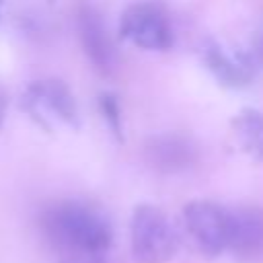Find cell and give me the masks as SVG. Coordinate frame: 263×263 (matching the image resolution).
<instances>
[{"instance_id":"1","label":"cell","mask_w":263,"mask_h":263,"mask_svg":"<svg viewBox=\"0 0 263 263\" xmlns=\"http://www.w3.org/2000/svg\"><path fill=\"white\" fill-rule=\"evenodd\" d=\"M45 234L60 247L76 255H101L111 245V226L97 210L64 201L43 214Z\"/></svg>"},{"instance_id":"2","label":"cell","mask_w":263,"mask_h":263,"mask_svg":"<svg viewBox=\"0 0 263 263\" xmlns=\"http://www.w3.org/2000/svg\"><path fill=\"white\" fill-rule=\"evenodd\" d=\"M129 245L136 263H166L177 253L179 238L160 208L140 203L132 214Z\"/></svg>"},{"instance_id":"3","label":"cell","mask_w":263,"mask_h":263,"mask_svg":"<svg viewBox=\"0 0 263 263\" xmlns=\"http://www.w3.org/2000/svg\"><path fill=\"white\" fill-rule=\"evenodd\" d=\"M119 35L146 51H164L173 45L175 33L166 14L154 4H132L119 21Z\"/></svg>"},{"instance_id":"4","label":"cell","mask_w":263,"mask_h":263,"mask_svg":"<svg viewBox=\"0 0 263 263\" xmlns=\"http://www.w3.org/2000/svg\"><path fill=\"white\" fill-rule=\"evenodd\" d=\"M185 228L197 249L208 257H218L228 249V210L208 199L189 201L183 210Z\"/></svg>"},{"instance_id":"5","label":"cell","mask_w":263,"mask_h":263,"mask_svg":"<svg viewBox=\"0 0 263 263\" xmlns=\"http://www.w3.org/2000/svg\"><path fill=\"white\" fill-rule=\"evenodd\" d=\"M76 29L86 58L97 70L109 74L117 64V55L103 16L90 4H80L76 12Z\"/></svg>"},{"instance_id":"6","label":"cell","mask_w":263,"mask_h":263,"mask_svg":"<svg viewBox=\"0 0 263 263\" xmlns=\"http://www.w3.org/2000/svg\"><path fill=\"white\" fill-rule=\"evenodd\" d=\"M203 62H205V68L214 74V78L228 88H242L251 84V80L255 78L253 55L240 49L226 47L216 39L205 41Z\"/></svg>"},{"instance_id":"7","label":"cell","mask_w":263,"mask_h":263,"mask_svg":"<svg viewBox=\"0 0 263 263\" xmlns=\"http://www.w3.org/2000/svg\"><path fill=\"white\" fill-rule=\"evenodd\" d=\"M228 249L240 259L263 255V214L259 210H228Z\"/></svg>"},{"instance_id":"8","label":"cell","mask_w":263,"mask_h":263,"mask_svg":"<svg viewBox=\"0 0 263 263\" xmlns=\"http://www.w3.org/2000/svg\"><path fill=\"white\" fill-rule=\"evenodd\" d=\"M27 107L31 111L35 109H45L60 121L78 127L80 117H78V105L72 95V90L55 78L47 80H37L27 88Z\"/></svg>"},{"instance_id":"9","label":"cell","mask_w":263,"mask_h":263,"mask_svg":"<svg viewBox=\"0 0 263 263\" xmlns=\"http://www.w3.org/2000/svg\"><path fill=\"white\" fill-rule=\"evenodd\" d=\"M146 156L160 173H181L193 164L195 146L183 136L162 134L146 144Z\"/></svg>"},{"instance_id":"10","label":"cell","mask_w":263,"mask_h":263,"mask_svg":"<svg viewBox=\"0 0 263 263\" xmlns=\"http://www.w3.org/2000/svg\"><path fill=\"white\" fill-rule=\"evenodd\" d=\"M232 134L240 150L253 160H263V113L257 109H242L232 119Z\"/></svg>"},{"instance_id":"11","label":"cell","mask_w":263,"mask_h":263,"mask_svg":"<svg viewBox=\"0 0 263 263\" xmlns=\"http://www.w3.org/2000/svg\"><path fill=\"white\" fill-rule=\"evenodd\" d=\"M99 105H101V111H103L105 121H107V125L111 127V132H113L117 138H121V111H119V105H117L115 97H111V95H101Z\"/></svg>"},{"instance_id":"12","label":"cell","mask_w":263,"mask_h":263,"mask_svg":"<svg viewBox=\"0 0 263 263\" xmlns=\"http://www.w3.org/2000/svg\"><path fill=\"white\" fill-rule=\"evenodd\" d=\"M253 55L257 58V62H261L263 64V31L257 35V39H255V49H253Z\"/></svg>"},{"instance_id":"13","label":"cell","mask_w":263,"mask_h":263,"mask_svg":"<svg viewBox=\"0 0 263 263\" xmlns=\"http://www.w3.org/2000/svg\"><path fill=\"white\" fill-rule=\"evenodd\" d=\"M64 263H103L101 259H97V255H78L74 259H68Z\"/></svg>"},{"instance_id":"14","label":"cell","mask_w":263,"mask_h":263,"mask_svg":"<svg viewBox=\"0 0 263 263\" xmlns=\"http://www.w3.org/2000/svg\"><path fill=\"white\" fill-rule=\"evenodd\" d=\"M2 117H4V97L0 95V121H2Z\"/></svg>"},{"instance_id":"15","label":"cell","mask_w":263,"mask_h":263,"mask_svg":"<svg viewBox=\"0 0 263 263\" xmlns=\"http://www.w3.org/2000/svg\"><path fill=\"white\" fill-rule=\"evenodd\" d=\"M0 8H2V0H0Z\"/></svg>"}]
</instances>
